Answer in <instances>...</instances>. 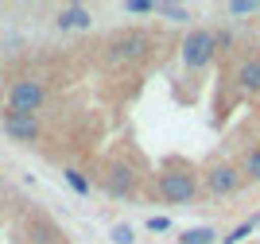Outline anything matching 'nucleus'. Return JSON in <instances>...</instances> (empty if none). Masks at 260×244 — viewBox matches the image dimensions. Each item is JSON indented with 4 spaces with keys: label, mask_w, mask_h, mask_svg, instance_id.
<instances>
[{
    "label": "nucleus",
    "mask_w": 260,
    "mask_h": 244,
    "mask_svg": "<svg viewBox=\"0 0 260 244\" xmlns=\"http://www.w3.org/2000/svg\"><path fill=\"white\" fill-rule=\"evenodd\" d=\"M152 190L163 205H186L202 194V167H194L183 155H167L152 175Z\"/></svg>",
    "instance_id": "nucleus-1"
},
{
    "label": "nucleus",
    "mask_w": 260,
    "mask_h": 244,
    "mask_svg": "<svg viewBox=\"0 0 260 244\" xmlns=\"http://www.w3.org/2000/svg\"><path fill=\"white\" fill-rule=\"evenodd\" d=\"M202 190L214 194V198H229V194H241L245 190V175H241L237 163L229 159H217L202 167Z\"/></svg>",
    "instance_id": "nucleus-2"
},
{
    "label": "nucleus",
    "mask_w": 260,
    "mask_h": 244,
    "mask_svg": "<svg viewBox=\"0 0 260 244\" xmlns=\"http://www.w3.org/2000/svg\"><path fill=\"white\" fill-rule=\"evenodd\" d=\"M179 54H183V66H186V70H206V66L214 62V54H217L214 31H206V27L186 31V39H183V47H179Z\"/></svg>",
    "instance_id": "nucleus-3"
},
{
    "label": "nucleus",
    "mask_w": 260,
    "mask_h": 244,
    "mask_svg": "<svg viewBox=\"0 0 260 244\" xmlns=\"http://www.w3.org/2000/svg\"><path fill=\"white\" fill-rule=\"evenodd\" d=\"M140 186V167L128 159H109L105 163V190L113 198H132Z\"/></svg>",
    "instance_id": "nucleus-4"
},
{
    "label": "nucleus",
    "mask_w": 260,
    "mask_h": 244,
    "mask_svg": "<svg viewBox=\"0 0 260 244\" xmlns=\"http://www.w3.org/2000/svg\"><path fill=\"white\" fill-rule=\"evenodd\" d=\"M43 105H47L43 82H16L8 89V113H16V117H35Z\"/></svg>",
    "instance_id": "nucleus-5"
},
{
    "label": "nucleus",
    "mask_w": 260,
    "mask_h": 244,
    "mask_svg": "<svg viewBox=\"0 0 260 244\" xmlns=\"http://www.w3.org/2000/svg\"><path fill=\"white\" fill-rule=\"evenodd\" d=\"M237 93L256 97L260 93V51H245L237 62Z\"/></svg>",
    "instance_id": "nucleus-6"
},
{
    "label": "nucleus",
    "mask_w": 260,
    "mask_h": 244,
    "mask_svg": "<svg viewBox=\"0 0 260 244\" xmlns=\"http://www.w3.org/2000/svg\"><path fill=\"white\" fill-rule=\"evenodd\" d=\"M144 47H148V35L144 31H128V35H117V39L109 43V54H113V58H140L144 54Z\"/></svg>",
    "instance_id": "nucleus-7"
},
{
    "label": "nucleus",
    "mask_w": 260,
    "mask_h": 244,
    "mask_svg": "<svg viewBox=\"0 0 260 244\" xmlns=\"http://www.w3.org/2000/svg\"><path fill=\"white\" fill-rule=\"evenodd\" d=\"M4 132H8L12 140H23V144H31V140H39V117H16V113H8L4 117Z\"/></svg>",
    "instance_id": "nucleus-8"
},
{
    "label": "nucleus",
    "mask_w": 260,
    "mask_h": 244,
    "mask_svg": "<svg viewBox=\"0 0 260 244\" xmlns=\"http://www.w3.org/2000/svg\"><path fill=\"white\" fill-rule=\"evenodd\" d=\"M58 27H62V31H78V27H82V31H86L89 23H93V16H89V8H82V4H74V8H62L58 12Z\"/></svg>",
    "instance_id": "nucleus-9"
},
{
    "label": "nucleus",
    "mask_w": 260,
    "mask_h": 244,
    "mask_svg": "<svg viewBox=\"0 0 260 244\" xmlns=\"http://www.w3.org/2000/svg\"><path fill=\"white\" fill-rule=\"evenodd\" d=\"M241 175H245V182H260V144H252L245 155H241Z\"/></svg>",
    "instance_id": "nucleus-10"
},
{
    "label": "nucleus",
    "mask_w": 260,
    "mask_h": 244,
    "mask_svg": "<svg viewBox=\"0 0 260 244\" xmlns=\"http://www.w3.org/2000/svg\"><path fill=\"white\" fill-rule=\"evenodd\" d=\"M214 240H217V229H214V225H194V229L179 233V244H214Z\"/></svg>",
    "instance_id": "nucleus-11"
},
{
    "label": "nucleus",
    "mask_w": 260,
    "mask_h": 244,
    "mask_svg": "<svg viewBox=\"0 0 260 244\" xmlns=\"http://www.w3.org/2000/svg\"><path fill=\"white\" fill-rule=\"evenodd\" d=\"M256 225H260V213H256V217H249V221H245V225H237V229H229V233L221 236V244H241V240H245V236L252 233V229H256Z\"/></svg>",
    "instance_id": "nucleus-12"
},
{
    "label": "nucleus",
    "mask_w": 260,
    "mask_h": 244,
    "mask_svg": "<svg viewBox=\"0 0 260 244\" xmlns=\"http://www.w3.org/2000/svg\"><path fill=\"white\" fill-rule=\"evenodd\" d=\"M62 175H66V186H70V190H74V194H82V198H86V194H89V179H86V175H82V170H78V167H66Z\"/></svg>",
    "instance_id": "nucleus-13"
},
{
    "label": "nucleus",
    "mask_w": 260,
    "mask_h": 244,
    "mask_svg": "<svg viewBox=\"0 0 260 244\" xmlns=\"http://www.w3.org/2000/svg\"><path fill=\"white\" fill-rule=\"evenodd\" d=\"M155 12H159V16H167V20H175V23L186 20V8H183V4H155Z\"/></svg>",
    "instance_id": "nucleus-14"
},
{
    "label": "nucleus",
    "mask_w": 260,
    "mask_h": 244,
    "mask_svg": "<svg viewBox=\"0 0 260 244\" xmlns=\"http://www.w3.org/2000/svg\"><path fill=\"white\" fill-rule=\"evenodd\" d=\"M252 12H260L256 0H233L229 4V16H252Z\"/></svg>",
    "instance_id": "nucleus-15"
},
{
    "label": "nucleus",
    "mask_w": 260,
    "mask_h": 244,
    "mask_svg": "<svg viewBox=\"0 0 260 244\" xmlns=\"http://www.w3.org/2000/svg\"><path fill=\"white\" fill-rule=\"evenodd\" d=\"M113 244H136L132 225H113Z\"/></svg>",
    "instance_id": "nucleus-16"
},
{
    "label": "nucleus",
    "mask_w": 260,
    "mask_h": 244,
    "mask_svg": "<svg viewBox=\"0 0 260 244\" xmlns=\"http://www.w3.org/2000/svg\"><path fill=\"white\" fill-rule=\"evenodd\" d=\"M124 12H132V16H148V12H155V4H152V0H128Z\"/></svg>",
    "instance_id": "nucleus-17"
},
{
    "label": "nucleus",
    "mask_w": 260,
    "mask_h": 244,
    "mask_svg": "<svg viewBox=\"0 0 260 244\" xmlns=\"http://www.w3.org/2000/svg\"><path fill=\"white\" fill-rule=\"evenodd\" d=\"M148 229H152V233H167V229H171V217H148Z\"/></svg>",
    "instance_id": "nucleus-18"
}]
</instances>
